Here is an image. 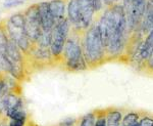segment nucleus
Instances as JSON below:
<instances>
[{"mask_svg": "<svg viewBox=\"0 0 153 126\" xmlns=\"http://www.w3.org/2000/svg\"><path fill=\"white\" fill-rule=\"evenodd\" d=\"M25 16V32L29 40L35 44L42 34V28L39 20L38 3L32 4L24 12Z\"/></svg>", "mask_w": 153, "mask_h": 126, "instance_id": "obj_7", "label": "nucleus"}, {"mask_svg": "<svg viewBox=\"0 0 153 126\" xmlns=\"http://www.w3.org/2000/svg\"><path fill=\"white\" fill-rule=\"evenodd\" d=\"M138 120H139V115L136 113H129L123 119V126H132L138 123Z\"/></svg>", "mask_w": 153, "mask_h": 126, "instance_id": "obj_17", "label": "nucleus"}, {"mask_svg": "<svg viewBox=\"0 0 153 126\" xmlns=\"http://www.w3.org/2000/svg\"><path fill=\"white\" fill-rule=\"evenodd\" d=\"M49 8L55 21V24L65 19V0H51Z\"/></svg>", "mask_w": 153, "mask_h": 126, "instance_id": "obj_14", "label": "nucleus"}, {"mask_svg": "<svg viewBox=\"0 0 153 126\" xmlns=\"http://www.w3.org/2000/svg\"><path fill=\"white\" fill-rule=\"evenodd\" d=\"M103 1H104V4H106V5L112 6L113 4H114L115 0H103Z\"/></svg>", "mask_w": 153, "mask_h": 126, "instance_id": "obj_26", "label": "nucleus"}, {"mask_svg": "<svg viewBox=\"0 0 153 126\" xmlns=\"http://www.w3.org/2000/svg\"><path fill=\"white\" fill-rule=\"evenodd\" d=\"M104 50L105 48L98 25H93L87 31L84 40V54L86 62L89 64H96L101 61L104 56Z\"/></svg>", "mask_w": 153, "mask_h": 126, "instance_id": "obj_3", "label": "nucleus"}, {"mask_svg": "<svg viewBox=\"0 0 153 126\" xmlns=\"http://www.w3.org/2000/svg\"><path fill=\"white\" fill-rule=\"evenodd\" d=\"M51 40H52V31H42L40 38L38 39V41L35 44L40 45L42 47L50 48Z\"/></svg>", "mask_w": 153, "mask_h": 126, "instance_id": "obj_16", "label": "nucleus"}, {"mask_svg": "<svg viewBox=\"0 0 153 126\" xmlns=\"http://www.w3.org/2000/svg\"><path fill=\"white\" fill-rule=\"evenodd\" d=\"M0 20H1V11H0Z\"/></svg>", "mask_w": 153, "mask_h": 126, "instance_id": "obj_28", "label": "nucleus"}, {"mask_svg": "<svg viewBox=\"0 0 153 126\" xmlns=\"http://www.w3.org/2000/svg\"><path fill=\"white\" fill-rule=\"evenodd\" d=\"M4 27L9 39L16 42L25 54L29 53L33 43L29 40L25 32V16L23 12H16L11 14L4 23Z\"/></svg>", "mask_w": 153, "mask_h": 126, "instance_id": "obj_2", "label": "nucleus"}, {"mask_svg": "<svg viewBox=\"0 0 153 126\" xmlns=\"http://www.w3.org/2000/svg\"><path fill=\"white\" fill-rule=\"evenodd\" d=\"M94 126H107V124H106V118L99 117L97 120H96Z\"/></svg>", "mask_w": 153, "mask_h": 126, "instance_id": "obj_24", "label": "nucleus"}, {"mask_svg": "<svg viewBox=\"0 0 153 126\" xmlns=\"http://www.w3.org/2000/svg\"><path fill=\"white\" fill-rule=\"evenodd\" d=\"M103 5H104V1L103 0H94V10L96 12L101 10Z\"/></svg>", "mask_w": 153, "mask_h": 126, "instance_id": "obj_22", "label": "nucleus"}, {"mask_svg": "<svg viewBox=\"0 0 153 126\" xmlns=\"http://www.w3.org/2000/svg\"><path fill=\"white\" fill-rule=\"evenodd\" d=\"M62 53L65 66L68 70L82 71L86 69L87 65L84 50L76 39L68 38Z\"/></svg>", "mask_w": 153, "mask_h": 126, "instance_id": "obj_4", "label": "nucleus"}, {"mask_svg": "<svg viewBox=\"0 0 153 126\" xmlns=\"http://www.w3.org/2000/svg\"><path fill=\"white\" fill-rule=\"evenodd\" d=\"M75 123H76L75 119H73V118H68V119L63 120L58 126H74Z\"/></svg>", "mask_w": 153, "mask_h": 126, "instance_id": "obj_23", "label": "nucleus"}, {"mask_svg": "<svg viewBox=\"0 0 153 126\" xmlns=\"http://www.w3.org/2000/svg\"><path fill=\"white\" fill-rule=\"evenodd\" d=\"M147 0H124V9L127 16L128 28L134 30L142 23Z\"/></svg>", "mask_w": 153, "mask_h": 126, "instance_id": "obj_8", "label": "nucleus"}, {"mask_svg": "<svg viewBox=\"0 0 153 126\" xmlns=\"http://www.w3.org/2000/svg\"><path fill=\"white\" fill-rule=\"evenodd\" d=\"M27 120H16L10 119L8 122V126H26Z\"/></svg>", "mask_w": 153, "mask_h": 126, "instance_id": "obj_20", "label": "nucleus"}, {"mask_svg": "<svg viewBox=\"0 0 153 126\" xmlns=\"http://www.w3.org/2000/svg\"><path fill=\"white\" fill-rule=\"evenodd\" d=\"M6 56L10 68L9 75L18 81L23 80L25 77V53L11 39H9L7 44Z\"/></svg>", "mask_w": 153, "mask_h": 126, "instance_id": "obj_5", "label": "nucleus"}, {"mask_svg": "<svg viewBox=\"0 0 153 126\" xmlns=\"http://www.w3.org/2000/svg\"><path fill=\"white\" fill-rule=\"evenodd\" d=\"M24 4V0H4L3 6L5 8H12Z\"/></svg>", "mask_w": 153, "mask_h": 126, "instance_id": "obj_19", "label": "nucleus"}, {"mask_svg": "<svg viewBox=\"0 0 153 126\" xmlns=\"http://www.w3.org/2000/svg\"><path fill=\"white\" fill-rule=\"evenodd\" d=\"M1 76H2V74H1V72H0V77H1Z\"/></svg>", "mask_w": 153, "mask_h": 126, "instance_id": "obj_29", "label": "nucleus"}, {"mask_svg": "<svg viewBox=\"0 0 153 126\" xmlns=\"http://www.w3.org/2000/svg\"><path fill=\"white\" fill-rule=\"evenodd\" d=\"M96 122L94 113H89L82 118L80 122V126H94Z\"/></svg>", "mask_w": 153, "mask_h": 126, "instance_id": "obj_18", "label": "nucleus"}, {"mask_svg": "<svg viewBox=\"0 0 153 126\" xmlns=\"http://www.w3.org/2000/svg\"><path fill=\"white\" fill-rule=\"evenodd\" d=\"M103 45L108 53L117 54L122 51L128 29L124 6L113 4L103 12L98 23Z\"/></svg>", "mask_w": 153, "mask_h": 126, "instance_id": "obj_1", "label": "nucleus"}, {"mask_svg": "<svg viewBox=\"0 0 153 126\" xmlns=\"http://www.w3.org/2000/svg\"><path fill=\"white\" fill-rule=\"evenodd\" d=\"M81 11V29H88L94 16V0H79Z\"/></svg>", "mask_w": 153, "mask_h": 126, "instance_id": "obj_11", "label": "nucleus"}, {"mask_svg": "<svg viewBox=\"0 0 153 126\" xmlns=\"http://www.w3.org/2000/svg\"><path fill=\"white\" fill-rule=\"evenodd\" d=\"M66 14L70 23L75 28L81 29V11L79 0H68Z\"/></svg>", "mask_w": 153, "mask_h": 126, "instance_id": "obj_13", "label": "nucleus"}, {"mask_svg": "<svg viewBox=\"0 0 153 126\" xmlns=\"http://www.w3.org/2000/svg\"><path fill=\"white\" fill-rule=\"evenodd\" d=\"M9 37L7 35L4 23L0 22V72L2 75H9V64L7 61L6 50Z\"/></svg>", "mask_w": 153, "mask_h": 126, "instance_id": "obj_9", "label": "nucleus"}, {"mask_svg": "<svg viewBox=\"0 0 153 126\" xmlns=\"http://www.w3.org/2000/svg\"><path fill=\"white\" fill-rule=\"evenodd\" d=\"M123 116L118 111H110L106 116V124L107 126H118Z\"/></svg>", "mask_w": 153, "mask_h": 126, "instance_id": "obj_15", "label": "nucleus"}, {"mask_svg": "<svg viewBox=\"0 0 153 126\" xmlns=\"http://www.w3.org/2000/svg\"><path fill=\"white\" fill-rule=\"evenodd\" d=\"M118 126H123V125H118Z\"/></svg>", "mask_w": 153, "mask_h": 126, "instance_id": "obj_30", "label": "nucleus"}, {"mask_svg": "<svg viewBox=\"0 0 153 126\" xmlns=\"http://www.w3.org/2000/svg\"><path fill=\"white\" fill-rule=\"evenodd\" d=\"M139 126H153V119L150 117L142 118L139 122Z\"/></svg>", "mask_w": 153, "mask_h": 126, "instance_id": "obj_21", "label": "nucleus"}, {"mask_svg": "<svg viewBox=\"0 0 153 126\" xmlns=\"http://www.w3.org/2000/svg\"><path fill=\"white\" fill-rule=\"evenodd\" d=\"M24 110V102L21 95L16 93L14 91H10L6 96L5 102V113L4 115L9 118L12 114H14L18 111Z\"/></svg>", "mask_w": 153, "mask_h": 126, "instance_id": "obj_12", "label": "nucleus"}, {"mask_svg": "<svg viewBox=\"0 0 153 126\" xmlns=\"http://www.w3.org/2000/svg\"><path fill=\"white\" fill-rule=\"evenodd\" d=\"M148 65H149L150 68H153V51L151 56H149V58H148Z\"/></svg>", "mask_w": 153, "mask_h": 126, "instance_id": "obj_25", "label": "nucleus"}, {"mask_svg": "<svg viewBox=\"0 0 153 126\" xmlns=\"http://www.w3.org/2000/svg\"><path fill=\"white\" fill-rule=\"evenodd\" d=\"M0 126H8V123H6V122H0Z\"/></svg>", "mask_w": 153, "mask_h": 126, "instance_id": "obj_27", "label": "nucleus"}, {"mask_svg": "<svg viewBox=\"0 0 153 126\" xmlns=\"http://www.w3.org/2000/svg\"><path fill=\"white\" fill-rule=\"evenodd\" d=\"M38 12L42 30L52 31V29L55 26V21H54L50 8H49V2L42 1L38 3Z\"/></svg>", "mask_w": 153, "mask_h": 126, "instance_id": "obj_10", "label": "nucleus"}, {"mask_svg": "<svg viewBox=\"0 0 153 126\" xmlns=\"http://www.w3.org/2000/svg\"><path fill=\"white\" fill-rule=\"evenodd\" d=\"M70 29L71 23L68 18L55 24L54 28L52 29V40H51L50 45V51L52 56L57 58L62 54L66 40L68 38Z\"/></svg>", "mask_w": 153, "mask_h": 126, "instance_id": "obj_6", "label": "nucleus"}]
</instances>
